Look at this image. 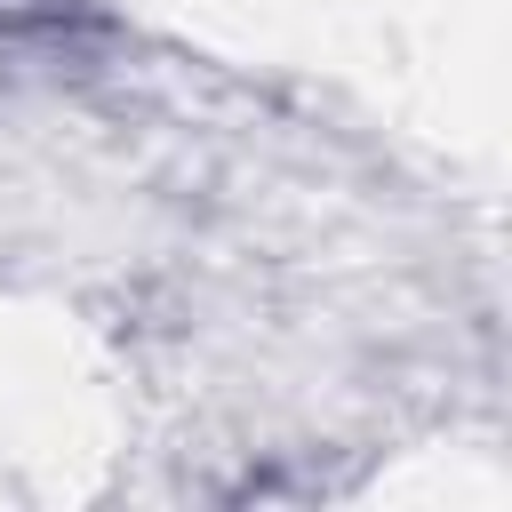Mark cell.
<instances>
[{
  "label": "cell",
  "instance_id": "obj_1",
  "mask_svg": "<svg viewBox=\"0 0 512 512\" xmlns=\"http://www.w3.org/2000/svg\"><path fill=\"white\" fill-rule=\"evenodd\" d=\"M88 0H0V32H32V24H72Z\"/></svg>",
  "mask_w": 512,
  "mask_h": 512
}]
</instances>
